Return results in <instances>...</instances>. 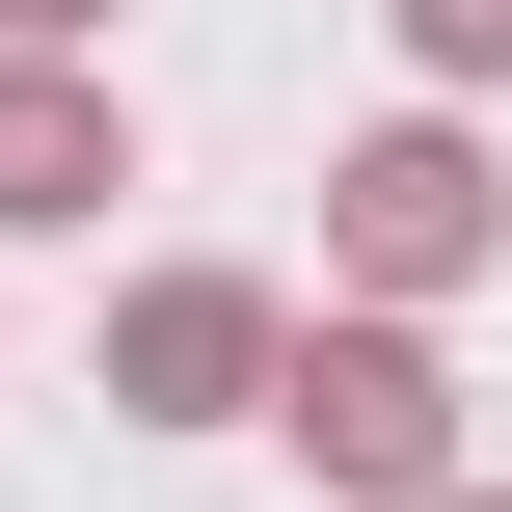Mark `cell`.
I'll return each mask as SVG.
<instances>
[{
	"label": "cell",
	"instance_id": "1",
	"mask_svg": "<svg viewBox=\"0 0 512 512\" xmlns=\"http://www.w3.org/2000/svg\"><path fill=\"white\" fill-rule=\"evenodd\" d=\"M486 270H512V162L459 135V81H432V108H378V135L324 162V297H432V324H459Z\"/></svg>",
	"mask_w": 512,
	"mask_h": 512
},
{
	"label": "cell",
	"instance_id": "2",
	"mask_svg": "<svg viewBox=\"0 0 512 512\" xmlns=\"http://www.w3.org/2000/svg\"><path fill=\"white\" fill-rule=\"evenodd\" d=\"M270 432H297L351 512H432L459 486V351H432V297H324L297 378H270Z\"/></svg>",
	"mask_w": 512,
	"mask_h": 512
},
{
	"label": "cell",
	"instance_id": "3",
	"mask_svg": "<svg viewBox=\"0 0 512 512\" xmlns=\"http://www.w3.org/2000/svg\"><path fill=\"white\" fill-rule=\"evenodd\" d=\"M270 378H297V297L270 270H135L108 297V405L135 432H270Z\"/></svg>",
	"mask_w": 512,
	"mask_h": 512
},
{
	"label": "cell",
	"instance_id": "4",
	"mask_svg": "<svg viewBox=\"0 0 512 512\" xmlns=\"http://www.w3.org/2000/svg\"><path fill=\"white\" fill-rule=\"evenodd\" d=\"M135 189V108H108V27H0V243H81Z\"/></svg>",
	"mask_w": 512,
	"mask_h": 512
},
{
	"label": "cell",
	"instance_id": "5",
	"mask_svg": "<svg viewBox=\"0 0 512 512\" xmlns=\"http://www.w3.org/2000/svg\"><path fill=\"white\" fill-rule=\"evenodd\" d=\"M405 27V81H512V0H378Z\"/></svg>",
	"mask_w": 512,
	"mask_h": 512
},
{
	"label": "cell",
	"instance_id": "6",
	"mask_svg": "<svg viewBox=\"0 0 512 512\" xmlns=\"http://www.w3.org/2000/svg\"><path fill=\"white\" fill-rule=\"evenodd\" d=\"M0 27H108V0H0Z\"/></svg>",
	"mask_w": 512,
	"mask_h": 512
},
{
	"label": "cell",
	"instance_id": "7",
	"mask_svg": "<svg viewBox=\"0 0 512 512\" xmlns=\"http://www.w3.org/2000/svg\"><path fill=\"white\" fill-rule=\"evenodd\" d=\"M432 512H512V486H432Z\"/></svg>",
	"mask_w": 512,
	"mask_h": 512
}]
</instances>
